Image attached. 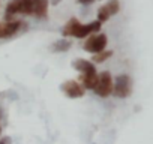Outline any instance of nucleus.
<instances>
[{"label": "nucleus", "mask_w": 153, "mask_h": 144, "mask_svg": "<svg viewBox=\"0 0 153 144\" xmlns=\"http://www.w3.org/2000/svg\"><path fill=\"white\" fill-rule=\"evenodd\" d=\"M0 117H2V111H0Z\"/></svg>", "instance_id": "obj_14"}, {"label": "nucleus", "mask_w": 153, "mask_h": 144, "mask_svg": "<svg viewBox=\"0 0 153 144\" xmlns=\"http://www.w3.org/2000/svg\"><path fill=\"white\" fill-rule=\"evenodd\" d=\"M93 90L101 98H107L113 93V77L108 71H104L101 74H98V81H96V86Z\"/></svg>", "instance_id": "obj_5"}, {"label": "nucleus", "mask_w": 153, "mask_h": 144, "mask_svg": "<svg viewBox=\"0 0 153 144\" xmlns=\"http://www.w3.org/2000/svg\"><path fill=\"white\" fill-rule=\"evenodd\" d=\"M74 68L80 72V80H81V86L84 89H90L93 90L98 81V71L95 68V65L90 60L86 59H76L74 62Z\"/></svg>", "instance_id": "obj_3"}, {"label": "nucleus", "mask_w": 153, "mask_h": 144, "mask_svg": "<svg viewBox=\"0 0 153 144\" xmlns=\"http://www.w3.org/2000/svg\"><path fill=\"white\" fill-rule=\"evenodd\" d=\"M71 41L69 39H66V38H62V39H57L56 42H53L51 44V47H50V50L53 51V53H65V51H68L69 48H71Z\"/></svg>", "instance_id": "obj_10"}, {"label": "nucleus", "mask_w": 153, "mask_h": 144, "mask_svg": "<svg viewBox=\"0 0 153 144\" xmlns=\"http://www.w3.org/2000/svg\"><path fill=\"white\" fill-rule=\"evenodd\" d=\"M93 2H95V0H78L80 5H86V6H87V5H92Z\"/></svg>", "instance_id": "obj_12"}, {"label": "nucleus", "mask_w": 153, "mask_h": 144, "mask_svg": "<svg viewBox=\"0 0 153 144\" xmlns=\"http://www.w3.org/2000/svg\"><path fill=\"white\" fill-rule=\"evenodd\" d=\"M101 30V23L96 20V21H92L89 24H81L76 18H71L63 30H62V35L65 38H69V36H74V38H78V39H83V38H87L90 35H95L96 32Z\"/></svg>", "instance_id": "obj_2"}, {"label": "nucleus", "mask_w": 153, "mask_h": 144, "mask_svg": "<svg viewBox=\"0 0 153 144\" xmlns=\"http://www.w3.org/2000/svg\"><path fill=\"white\" fill-rule=\"evenodd\" d=\"M120 11V3L119 0H108L105 5H102L98 9V21L102 24L105 21H108L113 15H116Z\"/></svg>", "instance_id": "obj_7"}, {"label": "nucleus", "mask_w": 153, "mask_h": 144, "mask_svg": "<svg viewBox=\"0 0 153 144\" xmlns=\"http://www.w3.org/2000/svg\"><path fill=\"white\" fill-rule=\"evenodd\" d=\"M132 92V80L129 75L126 74H120L117 75V78L113 81V93L116 98L125 99L131 95Z\"/></svg>", "instance_id": "obj_4"}, {"label": "nucleus", "mask_w": 153, "mask_h": 144, "mask_svg": "<svg viewBox=\"0 0 153 144\" xmlns=\"http://www.w3.org/2000/svg\"><path fill=\"white\" fill-rule=\"evenodd\" d=\"M0 144H11V138H9V137L2 138V140H0Z\"/></svg>", "instance_id": "obj_13"}, {"label": "nucleus", "mask_w": 153, "mask_h": 144, "mask_svg": "<svg viewBox=\"0 0 153 144\" xmlns=\"http://www.w3.org/2000/svg\"><path fill=\"white\" fill-rule=\"evenodd\" d=\"M107 44H108L107 35H104V33H95V35H90L87 38V41L84 42V50L87 53L98 54V53H101V51L105 50Z\"/></svg>", "instance_id": "obj_6"}, {"label": "nucleus", "mask_w": 153, "mask_h": 144, "mask_svg": "<svg viewBox=\"0 0 153 144\" xmlns=\"http://www.w3.org/2000/svg\"><path fill=\"white\" fill-rule=\"evenodd\" d=\"M15 15L47 18L48 0H11L5 9V20L12 21Z\"/></svg>", "instance_id": "obj_1"}, {"label": "nucleus", "mask_w": 153, "mask_h": 144, "mask_svg": "<svg viewBox=\"0 0 153 144\" xmlns=\"http://www.w3.org/2000/svg\"><path fill=\"white\" fill-rule=\"evenodd\" d=\"M23 23L18 20H12V21H3L0 23V39H8L12 38L14 35H17L21 29H23Z\"/></svg>", "instance_id": "obj_9"}, {"label": "nucleus", "mask_w": 153, "mask_h": 144, "mask_svg": "<svg viewBox=\"0 0 153 144\" xmlns=\"http://www.w3.org/2000/svg\"><path fill=\"white\" fill-rule=\"evenodd\" d=\"M0 134H2V128H0Z\"/></svg>", "instance_id": "obj_15"}, {"label": "nucleus", "mask_w": 153, "mask_h": 144, "mask_svg": "<svg viewBox=\"0 0 153 144\" xmlns=\"http://www.w3.org/2000/svg\"><path fill=\"white\" fill-rule=\"evenodd\" d=\"M113 56V51H110V50H104V51H101V53H98V54H93V57H92V62H95V63H104L107 59H110Z\"/></svg>", "instance_id": "obj_11"}, {"label": "nucleus", "mask_w": 153, "mask_h": 144, "mask_svg": "<svg viewBox=\"0 0 153 144\" xmlns=\"http://www.w3.org/2000/svg\"><path fill=\"white\" fill-rule=\"evenodd\" d=\"M62 92L68 96V98H72V99H76V98H81L86 92V89L75 80H66L62 83L60 86Z\"/></svg>", "instance_id": "obj_8"}]
</instances>
